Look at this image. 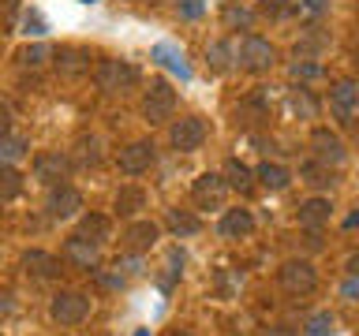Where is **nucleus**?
Instances as JSON below:
<instances>
[{"mask_svg": "<svg viewBox=\"0 0 359 336\" xmlns=\"http://www.w3.org/2000/svg\"><path fill=\"white\" fill-rule=\"evenodd\" d=\"M30 153V142L22 139V134H0V164H15L19 157Z\"/></svg>", "mask_w": 359, "mask_h": 336, "instance_id": "obj_26", "label": "nucleus"}, {"mask_svg": "<svg viewBox=\"0 0 359 336\" xmlns=\"http://www.w3.org/2000/svg\"><path fill=\"white\" fill-rule=\"evenodd\" d=\"M165 228L172 232L176 239H191V235H198V232H202V220H198L191 209H180V206H176V209H168V213H165Z\"/></svg>", "mask_w": 359, "mask_h": 336, "instance_id": "obj_18", "label": "nucleus"}, {"mask_svg": "<svg viewBox=\"0 0 359 336\" xmlns=\"http://www.w3.org/2000/svg\"><path fill=\"white\" fill-rule=\"evenodd\" d=\"M255 232V217H251V209H224L221 213V220H217V235L221 239H247V235Z\"/></svg>", "mask_w": 359, "mask_h": 336, "instance_id": "obj_14", "label": "nucleus"}, {"mask_svg": "<svg viewBox=\"0 0 359 336\" xmlns=\"http://www.w3.org/2000/svg\"><path fill=\"white\" fill-rule=\"evenodd\" d=\"M168 336H191V332H168Z\"/></svg>", "mask_w": 359, "mask_h": 336, "instance_id": "obj_46", "label": "nucleus"}, {"mask_svg": "<svg viewBox=\"0 0 359 336\" xmlns=\"http://www.w3.org/2000/svg\"><path fill=\"white\" fill-rule=\"evenodd\" d=\"M22 30H27V34H34V38H41V34L49 30V22L41 19V11H38V8H30L27 15H22Z\"/></svg>", "mask_w": 359, "mask_h": 336, "instance_id": "obj_33", "label": "nucleus"}, {"mask_svg": "<svg viewBox=\"0 0 359 336\" xmlns=\"http://www.w3.org/2000/svg\"><path fill=\"white\" fill-rule=\"evenodd\" d=\"M49 56H56V52H53L45 41H38V45H27V49L19 52V64H22V67H41Z\"/></svg>", "mask_w": 359, "mask_h": 336, "instance_id": "obj_30", "label": "nucleus"}, {"mask_svg": "<svg viewBox=\"0 0 359 336\" xmlns=\"http://www.w3.org/2000/svg\"><path fill=\"white\" fill-rule=\"evenodd\" d=\"M344 224H348V228H359V206H355V213H352V217H348Z\"/></svg>", "mask_w": 359, "mask_h": 336, "instance_id": "obj_45", "label": "nucleus"}, {"mask_svg": "<svg viewBox=\"0 0 359 336\" xmlns=\"http://www.w3.org/2000/svg\"><path fill=\"white\" fill-rule=\"evenodd\" d=\"M311 153L318 157L322 164H330V168H341L348 161V150H344V139L337 131L330 127H314L311 131Z\"/></svg>", "mask_w": 359, "mask_h": 336, "instance_id": "obj_9", "label": "nucleus"}, {"mask_svg": "<svg viewBox=\"0 0 359 336\" xmlns=\"http://www.w3.org/2000/svg\"><path fill=\"white\" fill-rule=\"evenodd\" d=\"M299 179H303L307 187H314V190H330V187L337 183L333 168H330V164H322L318 157H311V161H303V164H299Z\"/></svg>", "mask_w": 359, "mask_h": 336, "instance_id": "obj_19", "label": "nucleus"}, {"mask_svg": "<svg viewBox=\"0 0 359 336\" xmlns=\"http://www.w3.org/2000/svg\"><path fill=\"white\" fill-rule=\"evenodd\" d=\"M344 269H348V273H355V276H359V254H352V258H348V265H344Z\"/></svg>", "mask_w": 359, "mask_h": 336, "instance_id": "obj_44", "label": "nucleus"}, {"mask_svg": "<svg viewBox=\"0 0 359 336\" xmlns=\"http://www.w3.org/2000/svg\"><path fill=\"white\" fill-rule=\"evenodd\" d=\"M277 280H280V288H285L288 295H311V291L318 288V273H314V265L307 262V258H292V262H285L277 269Z\"/></svg>", "mask_w": 359, "mask_h": 336, "instance_id": "obj_4", "label": "nucleus"}, {"mask_svg": "<svg viewBox=\"0 0 359 336\" xmlns=\"http://www.w3.org/2000/svg\"><path fill=\"white\" fill-rule=\"evenodd\" d=\"M112 209H116L120 217H135L139 209H146V190H142V187H120V190H116V202H112Z\"/></svg>", "mask_w": 359, "mask_h": 336, "instance_id": "obj_23", "label": "nucleus"}, {"mask_svg": "<svg viewBox=\"0 0 359 336\" xmlns=\"http://www.w3.org/2000/svg\"><path fill=\"white\" fill-rule=\"evenodd\" d=\"M97 139H86V134H83V139H79V161H83V164H94L97 161Z\"/></svg>", "mask_w": 359, "mask_h": 336, "instance_id": "obj_38", "label": "nucleus"}, {"mask_svg": "<svg viewBox=\"0 0 359 336\" xmlns=\"http://www.w3.org/2000/svg\"><path fill=\"white\" fill-rule=\"evenodd\" d=\"M296 8H299V11H307V15H322V11L330 8V0H299Z\"/></svg>", "mask_w": 359, "mask_h": 336, "instance_id": "obj_41", "label": "nucleus"}, {"mask_svg": "<svg viewBox=\"0 0 359 336\" xmlns=\"http://www.w3.org/2000/svg\"><path fill=\"white\" fill-rule=\"evenodd\" d=\"M157 161V146L150 139H139V142H128L120 150L116 157V164H120V172L123 176H142V172H150Z\"/></svg>", "mask_w": 359, "mask_h": 336, "instance_id": "obj_8", "label": "nucleus"}, {"mask_svg": "<svg viewBox=\"0 0 359 336\" xmlns=\"http://www.w3.org/2000/svg\"><path fill=\"white\" fill-rule=\"evenodd\" d=\"M8 131H11V108L0 105V134H8Z\"/></svg>", "mask_w": 359, "mask_h": 336, "instance_id": "obj_42", "label": "nucleus"}, {"mask_svg": "<svg viewBox=\"0 0 359 336\" xmlns=\"http://www.w3.org/2000/svg\"><path fill=\"white\" fill-rule=\"evenodd\" d=\"M97 284H101V288H109V291H120L123 284H128V276H123L116 265H112V273H101V269H97Z\"/></svg>", "mask_w": 359, "mask_h": 336, "instance_id": "obj_36", "label": "nucleus"}, {"mask_svg": "<svg viewBox=\"0 0 359 336\" xmlns=\"http://www.w3.org/2000/svg\"><path fill=\"white\" fill-rule=\"evenodd\" d=\"M330 112L337 123H352L359 116V86L352 78H341L330 86Z\"/></svg>", "mask_w": 359, "mask_h": 336, "instance_id": "obj_11", "label": "nucleus"}, {"mask_svg": "<svg viewBox=\"0 0 359 336\" xmlns=\"http://www.w3.org/2000/svg\"><path fill=\"white\" fill-rule=\"evenodd\" d=\"M255 176H258V183H262L266 190H285L292 183V172L285 164H277V161H262L255 168Z\"/></svg>", "mask_w": 359, "mask_h": 336, "instance_id": "obj_21", "label": "nucleus"}, {"mask_svg": "<svg viewBox=\"0 0 359 336\" xmlns=\"http://www.w3.org/2000/svg\"><path fill=\"white\" fill-rule=\"evenodd\" d=\"M176 11L180 19H198L206 11V0H176Z\"/></svg>", "mask_w": 359, "mask_h": 336, "instance_id": "obj_37", "label": "nucleus"}, {"mask_svg": "<svg viewBox=\"0 0 359 336\" xmlns=\"http://www.w3.org/2000/svg\"><path fill=\"white\" fill-rule=\"evenodd\" d=\"M355 139H359V127H355Z\"/></svg>", "mask_w": 359, "mask_h": 336, "instance_id": "obj_48", "label": "nucleus"}, {"mask_svg": "<svg viewBox=\"0 0 359 336\" xmlns=\"http://www.w3.org/2000/svg\"><path fill=\"white\" fill-rule=\"evenodd\" d=\"M116 269H123V276H139L142 273V262H139V254H128L123 262L116 258Z\"/></svg>", "mask_w": 359, "mask_h": 336, "instance_id": "obj_40", "label": "nucleus"}, {"mask_svg": "<svg viewBox=\"0 0 359 336\" xmlns=\"http://www.w3.org/2000/svg\"><path fill=\"white\" fill-rule=\"evenodd\" d=\"M49 318L56 325H64V329H72V325H83L90 318V295L75 288H60L49 302Z\"/></svg>", "mask_w": 359, "mask_h": 336, "instance_id": "obj_1", "label": "nucleus"}, {"mask_svg": "<svg viewBox=\"0 0 359 336\" xmlns=\"http://www.w3.org/2000/svg\"><path fill=\"white\" fill-rule=\"evenodd\" d=\"M224 198H229V179L217 172H202L195 183H191V202L198 209H221Z\"/></svg>", "mask_w": 359, "mask_h": 336, "instance_id": "obj_6", "label": "nucleus"}, {"mask_svg": "<svg viewBox=\"0 0 359 336\" xmlns=\"http://www.w3.org/2000/svg\"><path fill=\"white\" fill-rule=\"evenodd\" d=\"M232 60H236V49L229 41H213V45H206V64H210V71H217V75H224L232 67Z\"/></svg>", "mask_w": 359, "mask_h": 336, "instance_id": "obj_25", "label": "nucleus"}, {"mask_svg": "<svg viewBox=\"0 0 359 336\" xmlns=\"http://www.w3.org/2000/svg\"><path fill=\"white\" fill-rule=\"evenodd\" d=\"M236 64L243 67V71H269V67L277 64V49L273 41L258 38V34H247V38L240 41V49H236Z\"/></svg>", "mask_w": 359, "mask_h": 336, "instance_id": "obj_3", "label": "nucleus"}, {"mask_svg": "<svg viewBox=\"0 0 359 336\" xmlns=\"http://www.w3.org/2000/svg\"><path fill=\"white\" fill-rule=\"evenodd\" d=\"M90 67V52L86 49H60L56 52V71L60 75H83Z\"/></svg>", "mask_w": 359, "mask_h": 336, "instance_id": "obj_24", "label": "nucleus"}, {"mask_svg": "<svg viewBox=\"0 0 359 336\" xmlns=\"http://www.w3.org/2000/svg\"><path fill=\"white\" fill-rule=\"evenodd\" d=\"M292 11H296L292 0H262V15H269V19H288Z\"/></svg>", "mask_w": 359, "mask_h": 336, "instance_id": "obj_32", "label": "nucleus"}, {"mask_svg": "<svg viewBox=\"0 0 359 336\" xmlns=\"http://www.w3.org/2000/svg\"><path fill=\"white\" fill-rule=\"evenodd\" d=\"M330 217H333V202H330V198H307V202L296 209L299 228H307V232H318L322 224H330Z\"/></svg>", "mask_w": 359, "mask_h": 336, "instance_id": "obj_16", "label": "nucleus"}, {"mask_svg": "<svg viewBox=\"0 0 359 336\" xmlns=\"http://www.w3.org/2000/svg\"><path fill=\"white\" fill-rule=\"evenodd\" d=\"M262 336H296V332L288 325H269V329H262Z\"/></svg>", "mask_w": 359, "mask_h": 336, "instance_id": "obj_43", "label": "nucleus"}, {"mask_svg": "<svg viewBox=\"0 0 359 336\" xmlns=\"http://www.w3.org/2000/svg\"><path fill=\"white\" fill-rule=\"evenodd\" d=\"M150 56H154L157 64H165V67H168V71H172V75H180V78H184V83H187V78H191V67H187V60H184V52H180L176 45H168V41H161V45H154V49H150Z\"/></svg>", "mask_w": 359, "mask_h": 336, "instance_id": "obj_20", "label": "nucleus"}, {"mask_svg": "<svg viewBox=\"0 0 359 336\" xmlns=\"http://www.w3.org/2000/svg\"><path fill=\"white\" fill-rule=\"evenodd\" d=\"M79 209H83V195L72 187V183H53L49 195H45V213H49L53 220H72L79 217Z\"/></svg>", "mask_w": 359, "mask_h": 336, "instance_id": "obj_7", "label": "nucleus"}, {"mask_svg": "<svg viewBox=\"0 0 359 336\" xmlns=\"http://www.w3.org/2000/svg\"><path fill=\"white\" fill-rule=\"evenodd\" d=\"M157 239H161V228H157L154 220H135V224H128V232H123V246H128L131 254H146Z\"/></svg>", "mask_w": 359, "mask_h": 336, "instance_id": "obj_15", "label": "nucleus"}, {"mask_svg": "<svg viewBox=\"0 0 359 336\" xmlns=\"http://www.w3.org/2000/svg\"><path fill=\"white\" fill-rule=\"evenodd\" d=\"M172 112H176V90L168 86L165 78H154L150 90H146V97H142L146 123H165V120H172Z\"/></svg>", "mask_w": 359, "mask_h": 336, "instance_id": "obj_5", "label": "nucleus"}, {"mask_svg": "<svg viewBox=\"0 0 359 336\" xmlns=\"http://www.w3.org/2000/svg\"><path fill=\"white\" fill-rule=\"evenodd\" d=\"M168 142H172V150H180V153H195L198 146L206 142V120L202 116L176 120L172 127H168Z\"/></svg>", "mask_w": 359, "mask_h": 336, "instance_id": "obj_10", "label": "nucleus"}, {"mask_svg": "<svg viewBox=\"0 0 359 336\" xmlns=\"http://www.w3.org/2000/svg\"><path fill=\"white\" fill-rule=\"evenodd\" d=\"M288 105H292V112H303V116H314V101L307 97V90H292V94H288Z\"/></svg>", "mask_w": 359, "mask_h": 336, "instance_id": "obj_34", "label": "nucleus"}, {"mask_svg": "<svg viewBox=\"0 0 359 336\" xmlns=\"http://www.w3.org/2000/svg\"><path fill=\"white\" fill-rule=\"evenodd\" d=\"M22 269L38 280H56L60 276V258L49 254V251H27L22 254Z\"/></svg>", "mask_w": 359, "mask_h": 336, "instance_id": "obj_17", "label": "nucleus"}, {"mask_svg": "<svg viewBox=\"0 0 359 336\" xmlns=\"http://www.w3.org/2000/svg\"><path fill=\"white\" fill-rule=\"evenodd\" d=\"M341 299H348V302H359V276H355V273H348V280L341 284Z\"/></svg>", "mask_w": 359, "mask_h": 336, "instance_id": "obj_39", "label": "nucleus"}, {"mask_svg": "<svg viewBox=\"0 0 359 336\" xmlns=\"http://www.w3.org/2000/svg\"><path fill=\"white\" fill-rule=\"evenodd\" d=\"M109 232H112V220L105 213H83V217H79V235H86V239L105 243Z\"/></svg>", "mask_w": 359, "mask_h": 336, "instance_id": "obj_22", "label": "nucleus"}, {"mask_svg": "<svg viewBox=\"0 0 359 336\" xmlns=\"http://www.w3.org/2000/svg\"><path fill=\"white\" fill-rule=\"evenodd\" d=\"M22 195V172L15 164H0V198H19Z\"/></svg>", "mask_w": 359, "mask_h": 336, "instance_id": "obj_29", "label": "nucleus"}, {"mask_svg": "<svg viewBox=\"0 0 359 336\" xmlns=\"http://www.w3.org/2000/svg\"><path fill=\"white\" fill-rule=\"evenodd\" d=\"M94 83H97V90H105V94H123V90H131L135 83H139V67L128 64V60H116V56H109V60L97 64Z\"/></svg>", "mask_w": 359, "mask_h": 336, "instance_id": "obj_2", "label": "nucleus"}, {"mask_svg": "<svg viewBox=\"0 0 359 336\" xmlns=\"http://www.w3.org/2000/svg\"><path fill=\"white\" fill-rule=\"evenodd\" d=\"M83 4H97V0H83Z\"/></svg>", "mask_w": 359, "mask_h": 336, "instance_id": "obj_47", "label": "nucleus"}, {"mask_svg": "<svg viewBox=\"0 0 359 336\" xmlns=\"http://www.w3.org/2000/svg\"><path fill=\"white\" fill-rule=\"evenodd\" d=\"M67 168H72V161H67L64 153H38V157H34V179H41L45 187L64 183Z\"/></svg>", "mask_w": 359, "mask_h": 336, "instance_id": "obj_13", "label": "nucleus"}, {"mask_svg": "<svg viewBox=\"0 0 359 336\" xmlns=\"http://www.w3.org/2000/svg\"><path fill=\"white\" fill-rule=\"evenodd\" d=\"M224 179H229V187H236V190H255V172L247 168L240 157H232L229 164H224Z\"/></svg>", "mask_w": 359, "mask_h": 336, "instance_id": "obj_27", "label": "nucleus"}, {"mask_svg": "<svg viewBox=\"0 0 359 336\" xmlns=\"http://www.w3.org/2000/svg\"><path fill=\"white\" fill-rule=\"evenodd\" d=\"M288 75L292 78H322V67L311 64V60H296V64L288 67Z\"/></svg>", "mask_w": 359, "mask_h": 336, "instance_id": "obj_35", "label": "nucleus"}, {"mask_svg": "<svg viewBox=\"0 0 359 336\" xmlns=\"http://www.w3.org/2000/svg\"><path fill=\"white\" fill-rule=\"evenodd\" d=\"M224 22H229V27L251 30V27H255V11L243 8V4H229V8H224Z\"/></svg>", "mask_w": 359, "mask_h": 336, "instance_id": "obj_31", "label": "nucleus"}, {"mask_svg": "<svg viewBox=\"0 0 359 336\" xmlns=\"http://www.w3.org/2000/svg\"><path fill=\"white\" fill-rule=\"evenodd\" d=\"M64 262L67 265H75V269H94L97 273V262H101V243H94V239H86V235H72V239L64 243Z\"/></svg>", "mask_w": 359, "mask_h": 336, "instance_id": "obj_12", "label": "nucleus"}, {"mask_svg": "<svg viewBox=\"0 0 359 336\" xmlns=\"http://www.w3.org/2000/svg\"><path fill=\"white\" fill-rule=\"evenodd\" d=\"M337 332V318L330 310H314L307 325H303V336H333Z\"/></svg>", "mask_w": 359, "mask_h": 336, "instance_id": "obj_28", "label": "nucleus"}]
</instances>
